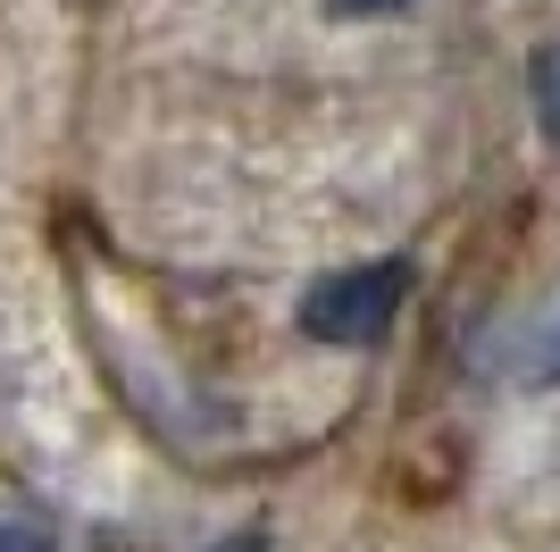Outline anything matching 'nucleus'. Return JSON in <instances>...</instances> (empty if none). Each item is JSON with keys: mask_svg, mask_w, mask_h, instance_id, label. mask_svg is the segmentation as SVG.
<instances>
[{"mask_svg": "<svg viewBox=\"0 0 560 552\" xmlns=\"http://www.w3.org/2000/svg\"><path fill=\"white\" fill-rule=\"evenodd\" d=\"M401 301H410V268H401V260H369V268H343V276H327V285H310L302 326L318 344H376V335L394 326Z\"/></svg>", "mask_w": 560, "mask_h": 552, "instance_id": "nucleus-1", "label": "nucleus"}, {"mask_svg": "<svg viewBox=\"0 0 560 552\" xmlns=\"http://www.w3.org/2000/svg\"><path fill=\"white\" fill-rule=\"evenodd\" d=\"M527 84H536V110H544V126L560 135V43H544V50H536V76H527Z\"/></svg>", "mask_w": 560, "mask_h": 552, "instance_id": "nucleus-2", "label": "nucleus"}, {"mask_svg": "<svg viewBox=\"0 0 560 552\" xmlns=\"http://www.w3.org/2000/svg\"><path fill=\"white\" fill-rule=\"evenodd\" d=\"M0 552H50V528H25V519H0Z\"/></svg>", "mask_w": 560, "mask_h": 552, "instance_id": "nucleus-3", "label": "nucleus"}, {"mask_svg": "<svg viewBox=\"0 0 560 552\" xmlns=\"http://www.w3.org/2000/svg\"><path fill=\"white\" fill-rule=\"evenodd\" d=\"M327 9H343V18H385V9H401V0H327Z\"/></svg>", "mask_w": 560, "mask_h": 552, "instance_id": "nucleus-4", "label": "nucleus"}, {"mask_svg": "<svg viewBox=\"0 0 560 552\" xmlns=\"http://www.w3.org/2000/svg\"><path fill=\"white\" fill-rule=\"evenodd\" d=\"M544 377H560V326H552V344H544Z\"/></svg>", "mask_w": 560, "mask_h": 552, "instance_id": "nucleus-5", "label": "nucleus"}, {"mask_svg": "<svg viewBox=\"0 0 560 552\" xmlns=\"http://www.w3.org/2000/svg\"><path fill=\"white\" fill-rule=\"evenodd\" d=\"M226 552H259V544H226Z\"/></svg>", "mask_w": 560, "mask_h": 552, "instance_id": "nucleus-6", "label": "nucleus"}]
</instances>
